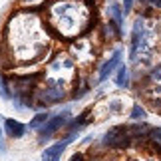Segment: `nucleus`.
<instances>
[{"label":"nucleus","instance_id":"nucleus-1","mask_svg":"<svg viewBox=\"0 0 161 161\" xmlns=\"http://www.w3.org/2000/svg\"><path fill=\"white\" fill-rule=\"evenodd\" d=\"M133 141L129 125H119V127H111L109 131L103 135V145L106 147H127Z\"/></svg>","mask_w":161,"mask_h":161},{"label":"nucleus","instance_id":"nucleus-2","mask_svg":"<svg viewBox=\"0 0 161 161\" xmlns=\"http://www.w3.org/2000/svg\"><path fill=\"white\" fill-rule=\"evenodd\" d=\"M72 121V114L70 111H60L58 115H54V117H50L44 125L40 127V139L44 141V139H48V137H52V135L56 133V131H60L62 127L66 125V123H70Z\"/></svg>","mask_w":161,"mask_h":161},{"label":"nucleus","instance_id":"nucleus-3","mask_svg":"<svg viewBox=\"0 0 161 161\" xmlns=\"http://www.w3.org/2000/svg\"><path fill=\"white\" fill-rule=\"evenodd\" d=\"M74 137H76V133L68 135L66 139H62V141H58V143L50 145L48 149H44V153H42V161H58L62 157V153H64V149L68 147V143H70Z\"/></svg>","mask_w":161,"mask_h":161},{"label":"nucleus","instance_id":"nucleus-4","mask_svg":"<svg viewBox=\"0 0 161 161\" xmlns=\"http://www.w3.org/2000/svg\"><path fill=\"white\" fill-rule=\"evenodd\" d=\"M4 131L12 139H20L22 135L26 133V127H24V123L12 119V117H6V119H4Z\"/></svg>","mask_w":161,"mask_h":161},{"label":"nucleus","instance_id":"nucleus-5","mask_svg":"<svg viewBox=\"0 0 161 161\" xmlns=\"http://www.w3.org/2000/svg\"><path fill=\"white\" fill-rule=\"evenodd\" d=\"M119 64H121V50H117V52H114V56H111L106 64L102 66V70H100V82L108 80V76H109V74L114 72Z\"/></svg>","mask_w":161,"mask_h":161},{"label":"nucleus","instance_id":"nucleus-6","mask_svg":"<svg viewBox=\"0 0 161 161\" xmlns=\"http://www.w3.org/2000/svg\"><path fill=\"white\" fill-rule=\"evenodd\" d=\"M40 100L46 102V103H56V102L64 100V90H62L60 86H58V88H56V86H50V88L40 96Z\"/></svg>","mask_w":161,"mask_h":161},{"label":"nucleus","instance_id":"nucleus-7","mask_svg":"<svg viewBox=\"0 0 161 161\" xmlns=\"http://www.w3.org/2000/svg\"><path fill=\"white\" fill-rule=\"evenodd\" d=\"M141 40H143V24L139 20L135 22L133 26V38H131V58H135V54H137L139 46H141Z\"/></svg>","mask_w":161,"mask_h":161},{"label":"nucleus","instance_id":"nucleus-8","mask_svg":"<svg viewBox=\"0 0 161 161\" xmlns=\"http://www.w3.org/2000/svg\"><path fill=\"white\" fill-rule=\"evenodd\" d=\"M48 119H50V115H48L46 111H42V114H38V115L32 117V121H30V127H32V129H40Z\"/></svg>","mask_w":161,"mask_h":161},{"label":"nucleus","instance_id":"nucleus-9","mask_svg":"<svg viewBox=\"0 0 161 161\" xmlns=\"http://www.w3.org/2000/svg\"><path fill=\"white\" fill-rule=\"evenodd\" d=\"M109 14H111V18H114V24L121 30V26H123V16H121V14H123V12L119 10V6L114 4V6L109 8Z\"/></svg>","mask_w":161,"mask_h":161},{"label":"nucleus","instance_id":"nucleus-10","mask_svg":"<svg viewBox=\"0 0 161 161\" xmlns=\"http://www.w3.org/2000/svg\"><path fill=\"white\" fill-rule=\"evenodd\" d=\"M115 84L119 86V88H125V86H127V68L125 66H119L117 76H115Z\"/></svg>","mask_w":161,"mask_h":161},{"label":"nucleus","instance_id":"nucleus-11","mask_svg":"<svg viewBox=\"0 0 161 161\" xmlns=\"http://www.w3.org/2000/svg\"><path fill=\"white\" fill-rule=\"evenodd\" d=\"M149 139H151V143H153V145H155L157 149L161 151V129H159V127H151Z\"/></svg>","mask_w":161,"mask_h":161},{"label":"nucleus","instance_id":"nucleus-12","mask_svg":"<svg viewBox=\"0 0 161 161\" xmlns=\"http://www.w3.org/2000/svg\"><path fill=\"white\" fill-rule=\"evenodd\" d=\"M0 96H2L4 100L12 97V94H10V86H8V82H6V78H0Z\"/></svg>","mask_w":161,"mask_h":161},{"label":"nucleus","instance_id":"nucleus-13","mask_svg":"<svg viewBox=\"0 0 161 161\" xmlns=\"http://www.w3.org/2000/svg\"><path fill=\"white\" fill-rule=\"evenodd\" d=\"M131 117H133V119H143V117H145V111H143V108H141V106H133Z\"/></svg>","mask_w":161,"mask_h":161},{"label":"nucleus","instance_id":"nucleus-14","mask_svg":"<svg viewBox=\"0 0 161 161\" xmlns=\"http://www.w3.org/2000/svg\"><path fill=\"white\" fill-rule=\"evenodd\" d=\"M131 6H133V0H123V10L125 12L131 10Z\"/></svg>","mask_w":161,"mask_h":161},{"label":"nucleus","instance_id":"nucleus-15","mask_svg":"<svg viewBox=\"0 0 161 161\" xmlns=\"http://www.w3.org/2000/svg\"><path fill=\"white\" fill-rule=\"evenodd\" d=\"M70 161H84V157H82V153H76V155H72Z\"/></svg>","mask_w":161,"mask_h":161},{"label":"nucleus","instance_id":"nucleus-16","mask_svg":"<svg viewBox=\"0 0 161 161\" xmlns=\"http://www.w3.org/2000/svg\"><path fill=\"white\" fill-rule=\"evenodd\" d=\"M147 2H151L153 6H157V8H161V0H147Z\"/></svg>","mask_w":161,"mask_h":161},{"label":"nucleus","instance_id":"nucleus-17","mask_svg":"<svg viewBox=\"0 0 161 161\" xmlns=\"http://www.w3.org/2000/svg\"><path fill=\"white\" fill-rule=\"evenodd\" d=\"M4 149H6V145H4V143H2V139H0V153H2V151H4Z\"/></svg>","mask_w":161,"mask_h":161},{"label":"nucleus","instance_id":"nucleus-18","mask_svg":"<svg viewBox=\"0 0 161 161\" xmlns=\"http://www.w3.org/2000/svg\"><path fill=\"white\" fill-rule=\"evenodd\" d=\"M90 2H100V0H90Z\"/></svg>","mask_w":161,"mask_h":161},{"label":"nucleus","instance_id":"nucleus-19","mask_svg":"<svg viewBox=\"0 0 161 161\" xmlns=\"http://www.w3.org/2000/svg\"><path fill=\"white\" fill-rule=\"evenodd\" d=\"M0 137H2V129H0Z\"/></svg>","mask_w":161,"mask_h":161}]
</instances>
